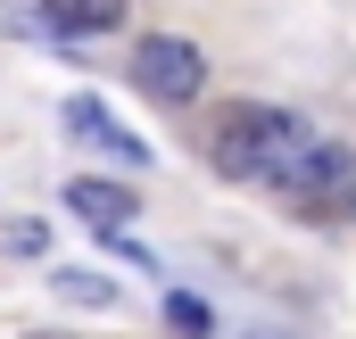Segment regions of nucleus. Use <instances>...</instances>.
<instances>
[{
    "label": "nucleus",
    "instance_id": "nucleus-4",
    "mask_svg": "<svg viewBox=\"0 0 356 339\" xmlns=\"http://www.w3.org/2000/svg\"><path fill=\"white\" fill-rule=\"evenodd\" d=\"M67 207L83 215L99 240H116V232L133 224V182H67Z\"/></svg>",
    "mask_w": 356,
    "mask_h": 339
},
{
    "label": "nucleus",
    "instance_id": "nucleus-1",
    "mask_svg": "<svg viewBox=\"0 0 356 339\" xmlns=\"http://www.w3.org/2000/svg\"><path fill=\"white\" fill-rule=\"evenodd\" d=\"M315 141H323V133H307L290 108H257V99H241V108H224L207 158H216V174H232V182H290V174L307 166Z\"/></svg>",
    "mask_w": 356,
    "mask_h": 339
},
{
    "label": "nucleus",
    "instance_id": "nucleus-6",
    "mask_svg": "<svg viewBox=\"0 0 356 339\" xmlns=\"http://www.w3.org/2000/svg\"><path fill=\"white\" fill-rule=\"evenodd\" d=\"M50 290H58L67 306H99V315L116 306V281H108V273H50Z\"/></svg>",
    "mask_w": 356,
    "mask_h": 339
},
{
    "label": "nucleus",
    "instance_id": "nucleus-9",
    "mask_svg": "<svg viewBox=\"0 0 356 339\" xmlns=\"http://www.w3.org/2000/svg\"><path fill=\"white\" fill-rule=\"evenodd\" d=\"M241 339H282V331H241Z\"/></svg>",
    "mask_w": 356,
    "mask_h": 339
},
{
    "label": "nucleus",
    "instance_id": "nucleus-5",
    "mask_svg": "<svg viewBox=\"0 0 356 339\" xmlns=\"http://www.w3.org/2000/svg\"><path fill=\"white\" fill-rule=\"evenodd\" d=\"M124 25V0H42V33L75 42V33H116Z\"/></svg>",
    "mask_w": 356,
    "mask_h": 339
},
{
    "label": "nucleus",
    "instance_id": "nucleus-8",
    "mask_svg": "<svg viewBox=\"0 0 356 339\" xmlns=\"http://www.w3.org/2000/svg\"><path fill=\"white\" fill-rule=\"evenodd\" d=\"M166 323H175L182 339H207V331H216V306L191 298V290H166Z\"/></svg>",
    "mask_w": 356,
    "mask_h": 339
},
{
    "label": "nucleus",
    "instance_id": "nucleus-7",
    "mask_svg": "<svg viewBox=\"0 0 356 339\" xmlns=\"http://www.w3.org/2000/svg\"><path fill=\"white\" fill-rule=\"evenodd\" d=\"M42 249H50L42 215H0V256H42Z\"/></svg>",
    "mask_w": 356,
    "mask_h": 339
},
{
    "label": "nucleus",
    "instance_id": "nucleus-2",
    "mask_svg": "<svg viewBox=\"0 0 356 339\" xmlns=\"http://www.w3.org/2000/svg\"><path fill=\"white\" fill-rule=\"evenodd\" d=\"M133 83L149 91V99H166V108H191V99L207 91V50L182 42V33H149V42L133 50Z\"/></svg>",
    "mask_w": 356,
    "mask_h": 339
},
{
    "label": "nucleus",
    "instance_id": "nucleus-3",
    "mask_svg": "<svg viewBox=\"0 0 356 339\" xmlns=\"http://www.w3.org/2000/svg\"><path fill=\"white\" fill-rule=\"evenodd\" d=\"M67 133L83 141V149H99V158H116V166H149V141L141 133H124L116 116H108V99H67Z\"/></svg>",
    "mask_w": 356,
    "mask_h": 339
}]
</instances>
